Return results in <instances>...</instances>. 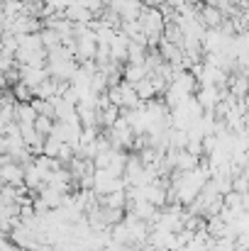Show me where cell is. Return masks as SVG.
Here are the masks:
<instances>
[{
  "instance_id": "obj_1",
  "label": "cell",
  "mask_w": 249,
  "mask_h": 251,
  "mask_svg": "<svg viewBox=\"0 0 249 251\" xmlns=\"http://www.w3.org/2000/svg\"><path fill=\"white\" fill-rule=\"evenodd\" d=\"M15 95L20 98V100H25V102H29L34 95H32V88H27L25 83H15Z\"/></svg>"
},
{
  "instance_id": "obj_2",
  "label": "cell",
  "mask_w": 249,
  "mask_h": 251,
  "mask_svg": "<svg viewBox=\"0 0 249 251\" xmlns=\"http://www.w3.org/2000/svg\"><path fill=\"white\" fill-rule=\"evenodd\" d=\"M34 125H37V129H39V132H49V120H47V117H37V120H34Z\"/></svg>"
}]
</instances>
